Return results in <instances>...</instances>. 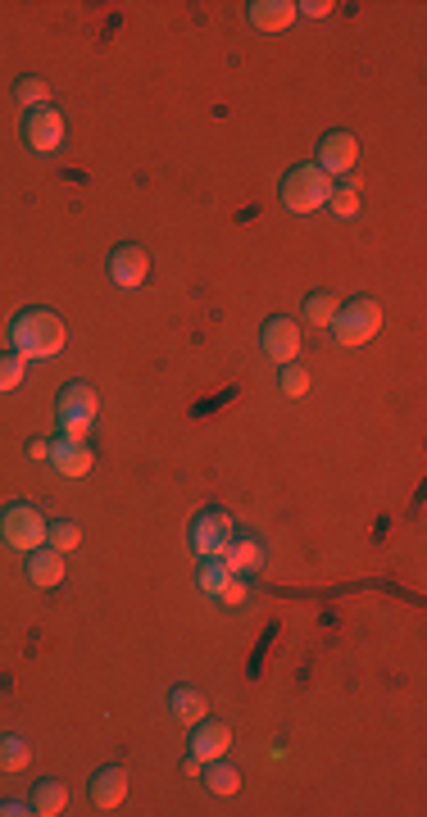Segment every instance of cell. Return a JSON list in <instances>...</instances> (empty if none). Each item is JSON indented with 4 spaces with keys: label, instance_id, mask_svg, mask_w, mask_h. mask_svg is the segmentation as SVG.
I'll use <instances>...</instances> for the list:
<instances>
[{
    "label": "cell",
    "instance_id": "obj_2",
    "mask_svg": "<svg viewBox=\"0 0 427 817\" xmlns=\"http://www.w3.org/2000/svg\"><path fill=\"white\" fill-rule=\"evenodd\" d=\"M332 341L346 345V350H355V345H368L373 336L382 332V309L373 296H355L346 300V305L337 309V318H332Z\"/></svg>",
    "mask_w": 427,
    "mask_h": 817
},
{
    "label": "cell",
    "instance_id": "obj_29",
    "mask_svg": "<svg viewBox=\"0 0 427 817\" xmlns=\"http://www.w3.org/2000/svg\"><path fill=\"white\" fill-rule=\"evenodd\" d=\"M296 14H305V19H328V14H332V0H300Z\"/></svg>",
    "mask_w": 427,
    "mask_h": 817
},
{
    "label": "cell",
    "instance_id": "obj_15",
    "mask_svg": "<svg viewBox=\"0 0 427 817\" xmlns=\"http://www.w3.org/2000/svg\"><path fill=\"white\" fill-rule=\"evenodd\" d=\"M223 568L232 572V577H250V572L264 568V545L255 541V536H232V545L223 550Z\"/></svg>",
    "mask_w": 427,
    "mask_h": 817
},
{
    "label": "cell",
    "instance_id": "obj_28",
    "mask_svg": "<svg viewBox=\"0 0 427 817\" xmlns=\"http://www.w3.org/2000/svg\"><path fill=\"white\" fill-rule=\"evenodd\" d=\"M246 600H250V581L246 577H232L228 586H223V595H219V604H228V609H241Z\"/></svg>",
    "mask_w": 427,
    "mask_h": 817
},
{
    "label": "cell",
    "instance_id": "obj_31",
    "mask_svg": "<svg viewBox=\"0 0 427 817\" xmlns=\"http://www.w3.org/2000/svg\"><path fill=\"white\" fill-rule=\"evenodd\" d=\"M28 459L50 463V441H28Z\"/></svg>",
    "mask_w": 427,
    "mask_h": 817
},
{
    "label": "cell",
    "instance_id": "obj_12",
    "mask_svg": "<svg viewBox=\"0 0 427 817\" xmlns=\"http://www.w3.org/2000/svg\"><path fill=\"white\" fill-rule=\"evenodd\" d=\"M23 572H28V581L37 586V591H55V586L64 581V572H69V563H64V554H60V550L41 545V550H32V554H28Z\"/></svg>",
    "mask_w": 427,
    "mask_h": 817
},
{
    "label": "cell",
    "instance_id": "obj_32",
    "mask_svg": "<svg viewBox=\"0 0 427 817\" xmlns=\"http://www.w3.org/2000/svg\"><path fill=\"white\" fill-rule=\"evenodd\" d=\"M182 772H187V777H200V772H205V763H200L196 754H187V758H182Z\"/></svg>",
    "mask_w": 427,
    "mask_h": 817
},
{
    "label": "cell",
    "instance_id": "obj_19",
    "mask_svg": "<svg viewBox=\"0 0 427 817\" xmlns=\"http://www.w3.org/2000/svg\"><path fill=\"white\" fill-rule=\"evenodd\" d=\"M205 790L209 795H237V786H241V772L232 768L228 758H214V763H205Z\"/></svg>",
    "mask_w": 427,
    "mask_h": 817
},
{
    "label": "cell",
    "instance_id": "obj_21",
    "mask_svg": "<svg viewBox=\"0 0 427 817\" xmlns=\"http://www.w3.org/2000/svg\"><path fill=\"white\" fill-rule=\"evenodd\" d=\"M228 581H232V572L223 568V559H200V568H196V586L209 595V600H219Z\"/></svg>",
    "mask_w": 427,
    "mask_h": 817
},
{
    "label": "cell",
    "instance_id": "obj_25",
    "mask_svg": "<svg viewBox=\"0 0 427 817\" xmlns=\"http://www.w3.org/2000/svg\"><path fill=\"white\" fill-rule=\"evenodd\" d=\"M23 377H28V359H19L14 350H10V355H0V395L19 391Z\"/></svg>",
    "mask_w": 427,
    "mask_h": 817
},
{
    "label": "cell",
    "instance_id": "obj_14",
    "mask_svg": "<svg viewBox=\"0 0 427 817\" xmlns=\"http://www.w3.org/2000/svg\"><path fill=\"white\" fill-rule=\"evenodd\" d=\"M123 799H128V777H123L119 763H110V768H100L96 777H91V804L96 808H119Z\"/></svg>",
    "mask_w": 427,
    "mask_h": 817
},
{
    "label": "cell",
    "instance_id": "obj_18",
    "mask_svg": "<svg viewBox=\"0 0 427 817\" xmlns=\"http://www.w3.org/2000/svg\"><path fill=\"white\" fill-rule=\"evenodd\" d=\"M64 808H69V790H64V781H37V790H32V813L37 817H60Z\"/></svg>",
    "mask_w": 427,
    "mask_h": 817
},
{
    "label": "cell",
    "instance_id": "obj_5",
    "mask_svg": "<svg viewBox=\"0 0 427 817\" xmlns=\"http://www.w3.org/2000/svg\"><path fill=\"white\" fill-rule=\"evenodd\" d=\"M0 541L19 554L41 550V545H46V513H41L37 504H23V500L5 504V509H0Z\"/></svg>",
    "mask_w": 427,
    "mask_h": 817
},
{
    "label": "cell",
    "instance_id": "obj_16",
    "mask_svg": "<svg viewBox=\"0 0 427 817\" xmlns=\"http://www.w3.org/2000/svg\"><path fill=\"white\" fill-rule=\"evenodd\" d=\"M246 19H250V28H259V32H282L296 23V5H291V0H255L246 10Z\"/></svg>",
    "mask_w": 427,
    "mask_h": 817
},
{
    "label": "cell",
    "instance_id": "obj_13",
    "mask_svg": "<svg viewBox=\"0 0 427 817\" xmlns=\"http://www.w3.org/2000/svg\"><path fill=\"white\" fill-rule=\"evenodd\" d=\"M196 736H191V754L200 758V763H214V758H228V749H232V727L228 722H196Z\"/></svg>",
    "mask_w": 427,
    "mask_h": 817
},
{
    "label": "cell",
    "instance_id": "obj_17",
    "mask_svg": "<svg viewBox=\"0 0 427 817\" xmlns=\"http://www.w3.org/2000/svg\"><path fill=\"white\" fill-rule=\"evenodd\" d=\"M169 713L182 722V727H196V722H205L209 699L200 695L196 686H173V690H169Z\"/></svg>",
    "mask_w": 427,
    "mask_h": 817
},
{
    "label": "cell",
    "instance_id": "obj_20",
    "mask_svg": "<svg viewBox=\"0 0 427 817\" xmlns=\"http://www.w3.org/2000/svg\"><path fill=\"white\" fill-rule=\"evenodd\" d=\"M337 309H341V300L332 296V291H314V296H305V323L309 327H332Z\"/></svg>",
    "mask_w": 427,
    "mask_h": 817
},
{
    "label": "cell",
    "instance_id": "obj_30",
    "mask_svg": "<svg viewBox=\"0 0 427 817\" xmlns=\"http://www.w3.org/2000/svg\"><path fill=\"white\" fill-rule=\"evenodd\" d=\"M32 804H19V799H0V817H28Z\"/></svg>",
    "mask_w": 427,
    "mask_h": 817
},
{
    "label": "cell",
    "instance_id": "obj_23",
    "mask_svg": "<svg viewBox=\"0 0 427 817\" xmlns=\"http://www.w3.org/2000/svg\"><path fill=\"white\" fill-rule=\"evenodd\" d=\"M46 545H50V550H60V554H73L82 545V527H78V522H69V518L46 522Z\"/></svg>",
    "mask_w": 427,
    "mask_h": 817
},
{
    "label": "cell",
    "instance_id": "obj_6",
    "mask_svg": "<svg viewBox=\"0 0 427 817\" xmlns=\"http://www.w3.org/2000/svg\"><path fill=\"white\" fill-rule=\"evenodd\" d=\"M232 536H237L232 513L228 509H205V513H196L187 541H191V550H196L200 559H223V550L232 545Z\"/></svg>",
    "mask_w": 427,
    "mask_h": 817
},
{
    "label": "cell",
    "instance_id": "obj_27",
    "mask_svg": "<svg viewBox=\"0 0 427 817\" xmlns=\"http://www.w3.org/2000/svg\"><path fill=\"white\" fill-rule=\"evenodd\" d=\"M278 391L282 395H291V400H300V395L309 391V373L300 364H282V373H278Z\"/></svg>",
    "mask_w": 427,
    "mask_h": 817
},
{
    "label": "cell",
    "instance_id": "obj_3",
    "mask_svg": "<svg viewBox=\"0 0 427 817\" xmlns=\"http://www.w3.org/2000/svg\"><path fill=\"white\" fill-rule=\"evenodd\" d=\"M96 414H100V400L87 382H69L60 386L55 395V418H60V436L69 441H87L91 427H96Z\"/></svg>",
    "mask_w": 427,
    "mask_h": 817
},
{
    "label": "cell",
    "instance_id": "obj_9",
    "mask_svg": "<svg viewBox=\"0 0 427 817\" xmlns=\"http://www.w3.org/2000/svg\"><path fill=\"white\" fill-rule=\"evenodd\" d=\"M355 164H359V141L350 132H328V137L318 141L314 168H323L328 178H346Z\"/></svg>",
    "mask_w": 427,
    "mask_h": 817
},
{
    "label": "cell",
    "instance_id": "obj_4",
    "mask_svg": "<svg viewBox=\"0 0 427 817\" xmlns=\"http://www.w3.org/2000/svg\"><path fill=\"white\" fill-rule=\"evenodd\" d=\"M328 196H332V178L314 164H296L282 178V205L291 214H318V209H328Z\"/></svg>",
    "mask_w": 427,
    "mask_h": 817
},
{
    "label": "cell",
    "instance_id": "obj_22",
    "mask_svg": "<svg viewBox=\"0 0 427 817\" xmlns=\"http://www.w3.org/2000/svg\"><path fill=\"white\" fill-rule=\"evenodd\" d=\"M32 763V745L23 736H0V772H23Z\"/></svg>",
    "mask_w": 427,
    "mask_h": 817
},
{
    "label": "cell",
    "instance_id": "obj_7",
    "mask_svg": "<svg viewBox=\"0 0 427 817\" xmlns=\"http://www.w3.org/2000/svg\"><path fill=\"white\" fill-rule=\"evenodd\" d=\"M64 141V114L55 105H41V109H28V119H23V146L32 155H55Z\"/></svg>",
    "mask_w": 427,
    "mask_h": 817
},
{
    "label": "cell",
    "instance_id": "obj_26",
    "mask_svg": "<svg viewBox=\"0 0 427 817\" xmlns=\"http://www.w3.org/2000/svg\"><path fill=\"white\" fill-rule=\"evenodd\" d=\"M328 209H332L337 218H355V214H359V187H355V182H341V187H332Z\"/></svg>",
    "mask_w": 427,
    "mask_h": 817
},
{
    "label": "cell",
    "instance_id": "obj_24",
    "mask_svg": "<svg viewBox=\"0 0 427 817\" xmlns=\"http://www.w3.org/2000/svg\"><path fill=\"white\" fill-rule=\"evenodd\" d=\"M14 100L23 109H41V105H50V87L41 78H19L14 82Z\"/></svg>",
    "mask_w": 427,
    "mask_h": 817
},
{
    "label": "cell",
    "instance_id": "obj_1",
    "mask_svg": "<svg viewBox=\"0 0 427 817\" xmlns=\"http://www.w3.org/2000/svg\"><path fill=\"white\" fill-rule=\"evenodd\" d=\"M64 323L50 309H23V314H14L10 323V350L19 359H28V364H41V359H55L64 350Z\"/></svg>",
    "mask_w": 427,
    "mask_h": 817
},
{
    "label": "cell",
    "instance_id": "obj_8",
    "mask_svg": "<svg viewBox=\"0 0 427 817\" xmlns=\"http://www.w3.org/2000/svg\"><path fill=\"white\" fill-rule=\"evenodd\" d=\"M259 350L273 359V364H296L300 359V327L291 318H269L259 327Z\"/></svg>",
    "mask_w": 427,
    "mask_h": 817
},
{
    "label": "cell",
    "instance_id": "obj_10",
    "mask_svg": "<svg viewBox=\"0 0 427 817\" xmlns=\"http://www.w3.org/2000/svg\"><path fill=\"white\" fill-rule=\"evenodd\" d=\"M146 277H150V255L141 246L110 250V282L119 286V291H137Z\"/></svg>",
    "mask_w": 427,
    "mask_h": 817
},
{
    "label": "cell",
    "instance_id": "obj_11",
    "mask_svg": "<svg viewBox=\"0 0 427 817\" xmlns=\"http://www.w3.org/2000/svg\"><path fill=\"white\" fill-rule=\"evenodd\" d=\"M91 463H96V454H91L87 441H69V436L50 441V468L60 477H87Z\"/></svg>",
    "mask_w": 427,
    "mask_h": 817
}]
</instances>
